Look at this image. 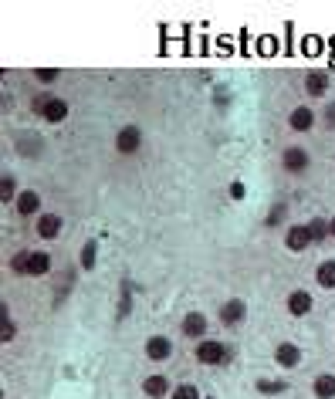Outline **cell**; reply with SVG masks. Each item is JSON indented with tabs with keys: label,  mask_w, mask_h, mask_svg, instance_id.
Here are the masks:
<instances>
[{
	"label": "cell",
	"mask_w": 335,
	"mask_h": 399,
	"mask_svg": "<svg viewBox=\"0 0 335 399\" xmlns=\"http://www.w3.org/2000/svg\"><path fill=\"white\" fill-rule=\"evenodd\" d=\"M193 356H197V362H204V365H227V362L234 359V349L224 345L220 338H204V342H197Z\"/></svg>",
	"instance_id": "6da1fadb"
},
{
	"label": "cell",
	"mask_w": 335,
	"mask_h": 399,
	"mask_svg": "<svg viewBox=\"0 0 335 399\" xmlns=\"http://www.w3.org/2000/svg\"><path fill=\"white\" fill-rule=\"evenodd\" d=\"M285 308H288L292 319H308L315 312V298H312V291L294 288V291H288V298H285Z\"/></svg>",
	"instance_id": "7a4b0ae2"
},
{
	"label": "cell",
	"mask_w": 335,
	"mask_h": 399,
	"mask_svg": "<svg viewBox=\"0 0 335 399\" xmlns=\"http://www.w3.org/2000/svg\"><path fill=\"white\" fill-rule=\"evenodd\" d=\"M142 149V132H139V125H122L119 132H116V153H122V156H136Z\"/></svg>",
	"instance_id": "3957f363"
},
{
	"label": "cell",
	"mask_w": 335,
	"mask_h": 399,
	"mask_svg": "<svg viewBox=\"0 0 335 399\" xmlns=\"http://www.w3.org/2000/svg\"><path fill=\"white\" fill-rule=\"evenodd\" d=\"M180 332H183V338H193V342L210 338L207 335V315H204V312H186L183 321H180Z\"/></svg>",
	"instance_id": "277c9868"
},
{
	"label": "cell",
	"mask_w": 335,
	"mask_h": 399,
	"mask_svg": "<svg viewBox=\"0 0 335 399\" xmlns=\"http://www.w3.org/2000/svg\"><path fill=\"white\" fill-rule=\"evenodd\" d=\"M281 166H285L292 176H301V173L312 166V156H308L305 146H288V149L281 153Z\"/></svg>",
	"instance_id": "5b68a950"
},
{
	"label": "cell",
	"mask_w": 335,
	"mask_h": 399,
	"mask_svg": "<svg viewBox=\"0 0 335 399\" xmlns=\"http://www.w3.org/2000/svg\"><path fill=\"white\" fill-rule=\"evenodd\" d=\"M285 247L292 254H301L312 247V234H308V224H288L285 227Z\"/></svg>",
	"instance_id": "8992f818"
},
{
	"label": "cell",
	"mask_w": 335,
	"mask_h": 399,
	"mask_svg": "<svg viewBox=\"0 0 335 399\" xmlns=\"http://www.w3.org/2000/svg\"><path fill=\"white\" fill-rule=\"evenodd\" d=\"M61 227H65V220H61L58 213H47V210L34 220V234L41 240H58L61 237Z\"/></svg>",
	"instance_id": "52a82bcc"
},
{
	"label": "cell",
	"mask_w": 335,
	"mask_h": 399,
	"mask_svg": "<svg viewBox=\"0 0 335 399\" xmlns=\"http://www.w3.org/2000/svg\"><path fill=\"white\" fill-rule=\"evenodd\" d=\"M248 319V301L244 298H227L224 305H220V321L230 328V325H241V321Z\"/></svg>",
	"instance_id": "ba28073f"
},
{
	"label": "cell",
	"mask_w": 335,
	"mask_h": 399,
	"mask_svg": "<svg viewBox=\"0 0 335 399\" xmlns=\"http://www.w3.org/2000/svg\"><path fill=\"white\" fill-rule=\"evenodd\" d=\"M288 129L292 132H312L315 129V109L312 105H294L288 112Z\"/></svg>",
	"instance_id": "9c48e42d"
},
{
	"label": "cell",
	"mask_w": 335,
	"mask_h": 399,
	"mask_svg": "<svg viewBox=\"0 0 335 399\" xmlns=\"http://www.w3.org/2000/svg\"><path fill=\"white\" fill-rule=\"evenodd\" d=\"M301 349L294 345V342H278L274 345V365H281V369H298L301 365Z\"/></svg>",
	"instance_id": "30bf717a"
},
{
	"label": "cell",
	"mask_w": 335,
	"mask_h": 399,
	"mask_svg": "<svg viewBox=\"0 0 335 399\" xmlns=\"http://www.w3.org/2000/svg\"><path fill=\"white\" fill-rule=\"evenodd\" d=\"M14 206H17L21 217H34V220L44 213L41 210V193H38V190H21V197L14 200Z\"/></svg>",
	"instance_id": "8fae6325"
},
{
	"label": "cell",
	"mask_w": 335,
	"mask_h": 399,
	"mask_svg": "<svg viewBox=\"0 0 335 399\" xmlns=\"http://www.w3.org/2000/svg\"><path fill=\"white\" fill-rule=\"evenodd\" d=\"M68 102L65 98H58V95H51L47 102H44V109H41V119L47 122V125H61V122L68 119Z\"/></svg>",
	"instance_id": "7c38bea8"
},
{
	"label": "cell",
	"mask_w": 335,
	"mask_h": 399,
	"mask_svg": "<svg viewBox=\"0 0 335 399\" xmlns=\"http://www.w3.org/2000/svg\"><path fill=\"white\" fill-rule=\"evenodd\" d=\"M169 356H173V338H166V335H149L146 338V359L166 362Z\"/></svg>",
	"instance_id": "4fadbf2b"
},
{
	"label": "cell",
	"mask_w": 335,
	"mask_h": 399,
	"mask_svg": "<svg viewBox=\"0 0 335 399\" xmlns=\"http://www.w3.org/2000/svg\"><path fill=\"white\" fill-rule=\"evenodd\" d=\"M142 393L149 399H166V396H173V386H169V379L163 372H153V376L142 379Z\"/></svg>",
	"instance_id": "5bb4252c"
},
{
	"label": "cell",
	"mask_w": 335,
	"mask_h": 399,
	"mask_svg": "<svg viewBox=\"0 0 335 399\" xmlns=\"http://www.w3.org/2000/svg\"><path fill=\"white\" fill-rule=\"evenodd\" d=\"M329 75L322 72V68H315V72H308L305 75V95H312V98H322V95H329Z\"/></svg>",
	"instance_id": "9a60e30c"
},
{
	"label": "cell",
	"mask_w": 335,
	"mask_h": 399,
	"mask_svg": "<svg viewBox=\"0 0 335 399\" xmlns=\"http://www.w3.org/2000/svg\"><path fill=\"white\" fill-rule=\"evenodd\" d=\"M312 396L315 399H335V372H318L312 379Z\"/></svg>",
	"instance_id": "2e32d148"
},
{
	"label": "cell",
	"mask_w": 335,
	"mask_h": 399,
	"mask_svg": "<svg viewBox=\"0 0 335 399\" xmlns=\"http://www.w3.org/2000/svg\"><path fill=\"white\" fill-rule=\"evenodd\" d=\"M315 284L322 291H335V257H325L318 268H315Z\"/></svg>",
	"instance_id": "e0dca14e"
},
{
	"label": "cell",
	"mask_w": 335,
	"mask_h": 399,
	"mask_svg": "<svg viewBox=\"0 0 335 399\" xmlns=\"http://www.w3.org/2000/svg\"><path fill=\"white\" fill-rule=\"evenodd\" d=\"M51 271V254L47 250H31V264H28V278H44Z\"/></svg>",
	"instance_id": "ac0fdd59"
},
{
	"label": "cell",
	"mask_w": 335,
	"mask_h": 399,
	"mask_svg": "<svg viewBox=\"0 0 335 399\" xmlns=\"http://www.w3.org/2000/svg\"><path fill=\"white\" fill-rule=\"evenodd\" d=\"M254 389H257L261 396H281V393H288V382H285V379H268V376H261V379L254 382Z\"/></svg>",
	"instance_id": "d6986e66"
},
{
	"label": "cell",
	"mask_w": 335,
	"mask_h": 399,
	"mask_svg": "<svg viewBox=\"0 0 335 399\" xmlns=\"http://www.w3.org/2000/svg\"><path fill=\"white\" fill-rule=\"evenodd\" d=\"M78 257H82V271H95V264H98V240H85Z\"/></svg>",
	"instance_id": "ffe728a7"
},
{
	"label": "cell",
	"mask_w": 335,
	"mask_h": 399,
	"mask_svg": "<svg viewBox=\"0 0 335 399\" xmlns=\"http://www.w3.org/2000/svg\"><path fill=\"white\" fill-rule=\"evenodd\" d=\"M308 234H312V244H322V240H329V220L325 217H312L308 220Z\"/></svg>",
	"instance_id": "44dd1931"
},
{
	"label": "cell",
	"mask_w": 335,
	"mask_h": 399,
	"mask_svg": "<svg viewBox=\"0 0 335 399\" xmlns=\"http://www.w3.org/2000/svg\"><path fill=\"white\" fill-rule=\"evenodd\" d=\"M132 312V284L122 281V291H119V308H116V319H126Z\"/></svg>",
	"instance_id": "7402d4cb"
},
{
	"label": "cell",
	"mask_w": 335,
	"mask_h": 399,
	"mask_svg": "<svg viewBox=\"0 0 335 399\" xmlns=\"http://www.w3.org/2000/svg\"><path fill=\"white\" fill-rule=\"evenodd\" d=\"M0 197H3V203H10V206H14V200L21 197V190H17V183H14L10 173H3V190H0Z\"/></svg>",
	"instance_id": "603a6c76"
},
{
	"label": "cell",
	"mask_w": 335,
	"mask_h": 399,
	"mask_svg": "<svg viewBox=\"0 0 335 399\" xmlns=\"http://www.w3.org/2000/svg\"><path fill=\"white\" fill-rule=\"evenodd\" d=\"M28 264H31V250H17L10 257V271L14 274H28Z\"/></svg>",
	"instance_id": "cb8c5ba5"
},
{
	"label": "cell",
	"mask_w": 335,
	"mask_h": 399,
	"mask_svg": "<svg viewBox=\"0 0 335 399\" xmlns=\"http://www.w3.org/2000/svg\"><path fill=\"white\" fill-rule=\"evenodd\" d=\"M169 399H204V396H200V389L193 382H180V386H173V396Z\"/></svg>",
	"instance_id": "d4e9b609"
},
{
	"label": "cell",
	"mask_w": 335,
	"mask_h": 399,
	"mask_svg": "<svg viewBox=\"0 0 335 399\" xmlns=\"http://www.w3.org/2000/svg\"><path fill=\"white\" fill-rule=\"evenodd\" d=\"M0 312H3V328H0V342H14V338H17V325L7 319V305H0Z\"/></svg>",
	"instance_id": "484cf974"
},
{
	"label": "cell",
	"mask_w": 335,
	"mask_h": 399,
	"mask_svg": "<svg viewBox=\"0 0 335 399\" xmlns=\"http://www.w3.org/2000/svg\"><path fill=\"white\" fill-rule=\"evenodd\" d=\"M285 206L288 203H274V210L268 213V227H281L285 224Z\"/></svg>",
	"instance_id": "4316f807"
},
{
	"label": "cell",
	"mask_w": 335,
	"mask_h": 399,
	"mask_svg": "<svg viewBox=\"0 0 335 399\" xmlns=\"http://www.w3.org/2000/svg\"><path fill=\"white\" fill-rule=\"evenodd\" d=\"M61 75V68H34V78L41 81V85H51V81H58Z\"/></svg>",
	"instance_id": "83f0119b"
},
{
	"label": "cell",
	"mask_w": 335,
	"mask_h": 399,
	"mask_svg": "<svg viewBox=\"0 0 335 399\" xmlns=\"http://www.w3.org/2000/svg\"><path fill=\"white\" fill-rule=\"evenodd\" d=\"M227 193H230V200H237V203H241V200L248 197V186H244V183H241V180H234V183H230V190H227Z\"/></svg>",
	"instance_id": "f1b7e54d"
},
{
	"label": "cell",
	"mask_w": 335,
	"mask_h": 399,
	"mask_svg": "<svg viewBox=\"0 0 335 399\" xmlns=\"http://www.w3.org/2000/svg\"><path fill=\"white\" fill-rule=\"evenodd\" d=\"M322 122H325V129H332L335 132V102L325 105V112H322Z\"/></svg>",
	"instance_id": "f546056e"
},
{
	"label": "cell",
	"mask_w": 335,
	"mask_h": 399,
	"mask_svg": "<svg viewBox=\"0 0 335 399\" xmlns=\"http://www.w3.org/2000/svg\"><path fill=\"white\" fill-rule=\"evenodd\" d=\"M217 105H220V109H227V88H224V85L217 88Z\"/></svg>",
	"instance_id": "4dcf8cb0"
},
{
	"label": "cell",
	"mask_w": 335,
	"mask_h": 399,
	"mask_svg": "<svg viewBox=\"0 0 335 399\" xmlns=\"http://www.w3.org/2000/svg\"><path fill=\"white\" fill-rule=\"evenodd\" d=\"M329 234L335 237V217H329Z\"/></svg>",
	"instance_id": "1f68e13d"
},
{
	"label": "cell",
	"mask_w": 335,
	"mask_h": 399,
	"mask_svg": "<svg viewBox=\"0 0 335 399\" xmlns=\"http://www.w3.org/2000/svg\"><path fill=\"white\" fill-rule=\"evenodd\" d=\"M207 399H210V396H207Z\"/></svg>",
	"instance_id": "d6a6232c"
}]
</instances>
